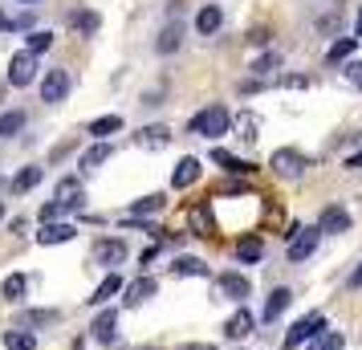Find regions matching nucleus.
<instances>
[{
	"label": "nucleus",
	"instance_id": "nucleus-1",
	"mask_svg": "<svg viewBox=\"0 0 362 350\" xmlns=\"http://www.w3.org/2000/svg\"><path fill=\"white\" fill-rule=\"evenodd\" d=\"M192 134H204V139H220V134H228V127H232V115L224 110V106H208V110H199L192 122Z\"/></svg>",
	"mask_w": 362,
	"mask_h": 350
},
{
	"label": "nucleus",
	"instance_id": "nucleus-2",
	"mask_svg": "<svg viewBox=\"0 0 362 350\" xmlns=\"http://www.w3.org/2000/svg\"><path fill=\"white\" fill-rule=\"evenodd\" d=\"M322 330H326V314H305V317H297L293 326H289V334H285V350H297L301 342L317 338Z\"/></svg>",
	"mask_w": 362,
	"mask_h": 350
},
{
	"label": "nucleus",
	"instance_id": "nucleus-3",
	"mask_svg": "<svg viewBox=\"0 0 362 350\" xmlns=\"http://www.w3.org/2000/svg\"><path fill=\"white\" fill-rule=\"evenodd\" d=\"M269 167H273V171H277L281 180H297V175H301V171H305V155H301V151H293V147H281V151H273V159H269Z\"/></svg>",
	"mask_w": 362,
	"mask_h": 350
},
{
	"label": "nucleus",
	"instance_id": "nucleus-4",
	"mask_svg": "<svg viewBox=\"0 0 362 350\" xmlns=\"http://www.w3.org/2000/svg\"><path fill=\"white\" fill-rule=\"evenodd\" d=\"M37 78V57L29 49H21L13 62H8V86H17V90H25V86H33Z\"/></svg>",
	"mask_w": 362,
	"mask_h": 350
},
{
	"label": "nucleus",
	"instance_id": "nucleus-5",
	"mask_svg": "<svg viewBox=\"0 0 362 350\" xmlns=\"http://www.w3.org/2000/svg\"><path fill=\"white\" fill-rule=\"evenodd\" d=\"M69 74L66 69H49L45 78H41V102H49V106H57V102H66V94H69Z\"/></svg>",
	"mask_w": 362,
	"mask_h": 350
},
{
	"label": "nucleus",
	"instance_id": "nucleus-6",
	"mask_svg": "<svg viewBox=\"0 0 362 350\" xmlns=\"http://www.w3.org/2000/svg\"><path fill=\"white\" fill-rule=\"evenodd\" d=\"M317 228H297L293 236H289V261L293 265H301L305 257H313V249H317Z\"/></svg>",
	"mask_w": 362,
	"mask_h": 350
},
{
	"label": "nucleus",
	"instance_id": "nucleus-7",
	"mask_svg": "<svg viewBox=\"0 0 362 350\" xmlns=\"http://www.w3.org/2000/svg\"><path fill=\"white\" fill-rule=\"evenodd\" d=\"M94 261L115 273V265H122V261H127V240H118V236H110V240H98V245H94Z\"/></svg>",
	"mask_w": 362,
	"mask_h": 350
},
{
	"label": "nucleus",
	"instance_id": "nucleus-8",
	"mask_svg": "<svg viewBox=\"0 0 362 350\" xmlns=\"http://www.w3.org/2000/svg\"><path fill=\"white\" fill-rule=\"evenodd\" d=\"M90 338L102 342V346H110L118 338V310H102V314L94 317V326H90Z\"/></svg>",
	"mask_w": 362,
	"mask_h": 350
},
{
	"label": "nucleus",
	"instance_id": "nucleus-9",
	"mask_svg": "<svg viewBox=\"0 0 362 350\" xmlns=\"http://www.w3.org/2000/svg\"><path fill=\"white\" fill-rule=\"evenodd\" d=\"M74 236H78V228L69 220H53V224H41L37 228V245H66Z\"/></svg>",
	"mask_w": 362,
	"mask_h": 350
},
{
	"label": "nucleus",
	"instance_id": "nucleus-10",
	"mask_svg": "<svg viewBox=\"0 0 362 350\" xmlns=\"http://www.w3.org/2000/svg\"><path fill=\"white\" fill-rule=\"evenodd\" d=\"M317 233H329V236L350 233V212L338 208V204H329L326 212H322V220H317Z\"/></svg>",
	"mask_w": 362,
	"mask_h": 350
},
{
	"label": "nucleus",
	"instance_id": "nucleus-11",
	"mask_svg": "<svg viewBox=\"0 0 362 350\" xmlns=\"http://www.w3.org/2000/svg\"><path fill=\"white\" fill-rule=\"evenodd\" d=\"M196 180H199V159L196 155H183L180 163H175V171H171V187L183 192V187H192Z\"/></svg>",
	"mask_w": 362,
	"mask_h": 350
},
{
	"label": "nucleus",
	"instance_id": "nucleus-12",
	"mask_svg": "<svg viewBox=\"0 0 362 350\" xmlns=\"http://www.w3.org/2000/svg\"><path fill=\"white\" fill-rule=\"evenodd\" d=\"M57 204L62 208H86V192H82V180L78 175H66L57 184Z\"/></svg>",
	"mask_w": 362,
	"mask_h": 350
},
{
	"label": "nucleus",
	"instance_id": "nucleus-13",
	"mask_svg": "<svg viewBox=\"0 0 362 350\" xmlns=\"http://www.w3.org/2000/svg\"><path fill=\"white\" fill-rule=\"evenodd\" d=\"M220 293L245 305V298L252 293V285H248V277H245V273H224V277H220Z\"/></svg>",
	"mask_w": 362,
	"mask_h": 350
},
{
	"label": "nucleus",
	"instance_id": "nucleus-14",
	"mask_svg": "<svg viewBox=\"0 0 362 350\" xmlns=\"http://www.w3.org/2000/svg\"><path fill=\"white\" fill-rule=\"evenodd\" d=\"M155 289H159V281L155 277H139V281H131V285H122V293H127V305H143L147 298H155Z\"/></svg>",
	"mask_w": 362,
	"mask_h": 350
},
{
	"label": "nucleus",
	"instance_id": "nucleus-15",
	"mask_svg": "<svg viewBox=\"0 0 362 350\" xmlns=\"http://www.w3.org/2000/svg\"><path fill=\"white\" fill-rule=\"evenodd\" d=\"M252 326H257V317H252L245 305H240V310H236V314L224 322V334H228L232 342H240V338H248V334H252Z\"/></svg>",
	"mask_w": 362,
	"mask_h": 350
},
{
	"label": "nucleus",
	"instance_id": "nucleus-16",
	"mask_svg": "<svg viewBox=\"0 0 362 350\" xmlns=\"http://www.w3.org/2000/svg\"><path fill=\"white\" fill-rule=\"evenodd\" d=\"M66 25L69 29H78V33H86V37H94L98 33V25H102V17L94 13V8H74L66 17Z\"/></svg>",
	"mask_w": 362,
	"mask_h": 350
},
{
	"label": "nucleus",
	"instance_id": "nucleus-17",
	"mask_svg": "<svg viewBox=\"0 0 362 350\" xmlns=\"http://www.w3.org/2000/svg\"><path fill=\"white\" fill-rule=\"evenodd\" d=\"M289 301H293V293H289V289H285V285H277V289H273V293H269V301H264L261 317H264V322H277V317L285 314V310H289Z\"/></svg>",
	"mask_w": 362,
	"mask_h": 350
},
{
	"label": "nucleus",
	"instance_id": "nucleus-18",
	"mask_svg": "<svg viewBox=\"0 0 362 350\" xmlns=\"http://www.w3.org/2000/svg\"><path fill=\"white\" fill-rule=\"evenodd\" d=\"M261 257H264L261 236H240V240H236V261H240V265H257Z\"/></svg>",
	"mask_w": 362,
	"mask_h": 350
},
{
	"label": "nucleus",
	"instance_id": "nucleus-19",
	"mask_svg": "<svg viewBox=\"0 0 362 350\" xmlns=\"http://www.w3.org/2000/svg\"><path fill=\"white\" fill-rule=\"evenodd\" d=\"M134 143H139V147H147V151L167 147V143H171V131H167L163 122H155V127H143V131L134 134Z\"/></svg>",
	"mask_w": 362,
	"mask_h": 350
},
{
	"label": "nucleus",
	"instance_id": "nucleus-20",
	"mask_svg": "<svg viewBox=\"0 0 362 350\" xmlns=\"http://www.w3.org/2000/svg\"><path fill=\"white\" fill-rule=\"evenodd\" d=\"M220 25H224V13H220V4H204V8L196 13V33L212 37Z\"/></svg>",
	"mask_w": 362,
	"mask_h": 350
},
{
	"label": "nucleus",
	"instance_id": "nucleus-21",
	"mask_svg": "<svg viewBox=\"0 0 362 350\" xmlns=\"http://www.w3.org/2000/svg\"><path fill=\"white\" fill-rule=\"evenodd\" d=\"M180 45H183V25H180V21L163 25V33H159V41H155V49H159V53H175Z\"/></svg>",
	"mask_w": 362,
	"mask_h": 350
},
{
	"label": "nucleus",
	"instance_id": "nucleus-22",
	"mask_svg": "<svg viewBox=\"0 0 362 350\" xmlns=\"http://www.w3.org/2000/svg\"><path fill=\"white\" fill-rule=\"evenodd\" d=\"M115 293H122V277H118V273H106V277H102V285L94 289L90 305H106V301L115 298Z\"/></svg>",
	"mask_w": 362,
	"mask_h": 350
},
{
	"label": "nucleus",
	"instance_id": "nucleus-23",
	"mask_svg": "<svg viewBox=\"0 0 362 350\" xmlns=\"http://www.w3.org/2000/svg\"><path fill=\"white\" fill-rule=\"evenodd\" d=\"M4 346L8 350H37V334L17 326V330H4Z\"/></svg>",
	"mask_w": 362,
	"mask_h": 350
},
{
	"label": "nucleus",
	"instance_id": "nucleus-24",
	"mask_svg": "<svg viewBox=\"0 0 362 350\" xmlns=\"http://www.w3.org/2000/svg\"><path fill=\"white\" fill-rule=\"evenodd\" d=\"M212 159L224 167V171H232V175H252V171H257L252 163H245V159H236V155H228V151H220V147L212 151Z\"/></svg>",
	"mask_w": 362,
	"mask_h": 350
},
{
	"label": "nucleus",
	"instance_id": "nucleus-25",
	"mask_svg": "<svg viewBox=\"0 0 362 350\" xmlns=\"http://www.w3.org/2000/svg\"><path fill=\"white\" fill-rule=\"evenodd\" d=\"M171 273H175V277H208V265H204L199 257H175Z\"/></svg>",
	"mask_w": 362,
	"mask_h": 350
},
{
	"label": "nucleus",
	"instance_id": "nucleus-26",
	"mask_svg": "<svg viewBox=\"0 0 362 350\" xmlns=\"http://www.w3.org/2000/svg\"><path fill=\"white\" fill-rule=\"evenodd\" d=\"M106 159H110V143H94V147L82 155V171H86V175H94Z\"/></svg>",
	"mask_w": 362,
	"mask_h": 350
},
{
	"label": "nucleus",
	"instance_id": "nucleus-27",
	"mask_svg": "<svg viewBox=\"0 0 362 350\" xmlns=\"http://www.w3.org/2000/svg\"><path fill=\"white\" fill-rule=\"evenodd\" d=\"M236 131H240V143H248V147H252V143H257V139H261V118L252 115V110H245V115L236 118Z\"/></svg>",
	"mask_w": 362,
	"mask_h": 350
},
{
	"label": "nucleus",
	"instance_id": "nucleus-28",
	"mask_svg": "<svg viewBox=\"0 0 362 350\" xmlns=\"http://www.w3.org/2000/svg\"><path fill=\"white\" fill-rule=\"evenodd\" d=\"M163 208H167V196H143V200L131 204V220H143L151 212H163Z\"/></svg>",
	"mask_w": 362,
	"mask_h": 350
},
{
	"label": "nucleus",
	"instance_id": "nucleus-29",
	"mask_svg": "<svg viewBox=\"0 0 362 350\" xmlns=\"http://www.w3.org/2000/svg\"><path fill=\"white\" fill-rule=\"evenodd\" d=\"M25 289H29V277H25V273H13V277H4V285H0L4 301H21L25 298Z\"/></svg>",
	"mask_w": 362,
	"mask_h": 350
},
{
	"label": "nucleus",
	"instance_id": "nucleus-30",
	"mask_svg": "<svg viewBox=\"0 0 362 350\" xmlns=\"http://www.w3.org/2000/svg\"><path fill=\"white\" fill-rule=\"evenodd\" d=\"M346 346V338L338 330H322L317 338H310V346L305 350H342Z\"/></svg>",
	"mask_w": 362,
	"mask_h": 350
},
{
	"label": "nucleus",
	"instance_id": "nucleus-31",
	"mask_svg": "<svg viewBox=\"0 0 362 350\" xmlns=\"http://www.w3.org/2000/svg\"><path fill=\"white\" fill-rule=\"evenodd\" d=\"M41 180H45V171H41V167H25L17 180H13V192H33Z\"/></svg>",
	"mask_w": 362,
	"mask_h": 350
},
{
	"label": "nucleus",
	"instance_id": "nucleus-32",
	"mask_svg": "<svg viewBox=\"0 0 362 350\" xmlns=\"http://www.w3.org/2000/svg\"><path fill=\"white\" fill-rule=\"evenodd\" d=\"M115 131H122V118L118 115H106V118H94L90 122V134L94 139H106V134H115Z\"/></svg>",
	"mask_w": 362,
	"mask_h": 350
},
{
	"label": "nucleus",
	"instance_id": "nucleus-33",
	"mask_svg": "<svg viewBox=\"0 0 362 350\" xmlns=\"http://www.w3.org/2000/svg\"><path fill=\"white\" fill-rule=\"evenodd\" d=\"M354 45H358L354 37H342V41H334V45H329V53H326V62H329V66H338V62H346V57L354 53Z\"/></svg>",
	"mask_w": 362,
	"mask_h": 350
},
{
	"label": "nucleus",
	"instance_id": "nucleus-34",
	"mask_svg": "<svg viewBox=\"0 0 362 350\" xmlns=\"http://www.w3.org/2000/svg\"><path fill=\"white\" fill-rule=\"evenodd\" d=\"M192 228H196L199 236H212V212H208V204L192 208Z\"/></svg>",
	"mask_w": 362,
	"mask_h": 350
},
{
	"label": "nucleus",
	"instance_id": "nucleus-35",
	"mask_svg": "<svg viewBox=\"0 0 362 350\" xmlns=\"http://www.w3.org/2000/svg\"><path fill=\"white\" fill-rule=\"evenodd\" d=\"M57 310H29V314H21V326H49V322H57Z\"/></svg>",
	"mask_w": 362,
	"mask_h": 350
},
{
	"label": "nucleus",
	"instance_id": "nucleus-36",
	"mask_svg": "<svg viewBox=\"0 0 362 350\" xmlns=\"http://www.w3.org/2000/svg\"><path fill=\"white\" fill-rule=\"evenodd\" d=\"M277 66H281V53H264V57H257V62H252V74H257V78H264V74H273Z\"/></svg>",
	"mask_w": 362,
	"mask_h": 350
},
{
	"label": "nucleus",
	"instance_id": "nucleus-37",
	"mask_svg": "<svg viewBox=\"0 0 362 350\" xmlns=\"http://www.w3.org/2000/svg\"><path fill=\"white\" fill-rule=\"evenodd\" d=\"M21 127H25V115H21V110H8V115L0 118V134H4V139H8V134H17Z\"/></svg>",
	"mask_w": 362,
	"mask_h": 350
},
{
	"label": "nucleus",
	"instance_id": "nucleus-38",
	"mask_svg": "<svg viewBox=\"0 0 362 350\" xmlns=\"http://www.w3.org/2000/svg\"><path fill=\"white\" fill-rule=\"evenodd\" d=\"M49 45H53V33H33V37H29V53H33V57H37V53H45Z\"/></svg>",
	"mask_w": 362,
	"mask_h": 350
},
{
	"label": "nucleus",
	"instance_id": "nucleus-39",
	"mask_svg": "<svg viewBox=\"0 0 362 350\" xmlns=\"http://www.w3.org/2000/svg\"><path fill=\"white\" fill-rule=\"evenodd\" d=\"M66 216V208H62V204L53 200V204H45V208H41V224H53V220H62Z\"/></svg>",
	"mask_w": 362,
	"mask_h": 350
},
{
	"label": "nucleus",
	"instance_id": "nucleus-40",
	"mask_svg": "<svg viewBox=\"0 0 362 350\" xmlns=\"http://www.w3.org/2000/svg\"><path fill=\"white\" fill-rule=\"evenodd\" d=\"M281 86H285V90H305V78H301V74H289V78H281Z\"/></svg>",
	"mask_w": 362,
	"mask_h": 350
},
{
	"label": "nucleus",
	"instance_id": "nucleus-41",
	"mask_svg": "<svg viewBox=\"0 0 362 350\" xmlns=\"http://www.w3.org/2000/svg\"><path fill=\"white\" fill-rule=\"evenodd\" d=\"M346 78L362 90V62H350V66H346Z\"/></svg>",
	"mask_w": 362,
	"mask_h": 350
},
{
	"label": "nucleus",
	"instance_id": "nucleus-42",
	"mask_svg": "<svg viewBox=\"0 0 362 350\" xmlns=\"http://www.w3.org/2000/svg\"><path fill=\"white\" fill-rule=\"evenodd\" d=\"M248 41H252V45H264V41H269V29H252V37H248Z\"/></svg>",
	"mask_w": 362,
	"mask_h": 350
},
{
	"label": "nucleus",
	"instance_id": "nucleus-43",
	"mask_svg": "<svg viewBox=\"0 0 362 350\" xmlns=\"http://www.w3.org/2000/svg\"><path fill=\"white\" fill-rule=\"evenodd\" d=\"M346 285H350V289H362V265L350 273V281H346Z\"/></svg>",
	"mask_w": 362,
	"mask_h": 350
},
{
	"label": "nucleus",
	"instance_id": "nucleus-44",
	"mask_svg": "<svg viewBox=\"0 0 362 350\" xmlns=\"http://www.w3.org/2000/svg\"><path fill=\"white\" fill-rule=\"evenodd\" d=\"M346 167H350V171H358V167H362V151H358V155H350V159H346Z\"/></svg>",
	"mask_w": 362,
	"mask_h": 350
},
{
	"label": "nucleus",
	"instance_id": "nucleus-45",
	"mask_svg": "<svg viewBox=\"0 0 362 350\" xmlns=\"http://www.w3.org/2000/svg\"><path fill=\"white\" fill-rule=\"evenodd\" d=\"M180 350H216V346H208V342H187V346H180Z\"/></svg>",
	"mask_w": 362,
	"mask_h": 350
},
{
	"label": "nucleus",
	"instance_id": "nucleus-46",
	"mask_svg": "<svg viewBox=\"0 0 362 350\" xmlns=\"http://www.w3.org/2000/svg\"><path fill=\"white\" fill-rule=\"evenodd\" d=\"M8 29H13V21H8L4 13H0V33H8Z\"/></svg>",
	"mask_w": 362,
	"mask_h": 350
},
{
	"label": "nucleus",
	"instance_id": "nucleus-47",
	"mask_svg": "<svg viewBox=\"0 0 362 350\" xmlns=\"http://www.w3.org/2000/svg\"><path fill=\"white\" fill-rule=\"evenodd\" d=\"M354 41H362V8H358V25H354Z\"/></svg>",
	"mask_w": 362,
	"mask_h": 350
},
{
	"label": "nucleus",
	"instance_id": "nucleus-48",
	"mask_svg": "<svg viewBox=\"0 0 362 350\" xmlns=\"http://www.w3.org/2000/svg\"><path fill=\"white\" fill-rule=\"evenodd\" d=\"M0 220H4V200H0Z\"/></svg>",
	"mask_w": 362,
	"mask_h": 350
},
{
	"label": "nucleus",
	"instance_id": "nucleus-49",
	"mask_svg": "<svg viewBox=\"0 0 362 350\" xmlns=\"http://www.w3.org/2000/svg\"><path fill=\"white\" fill-rule=\"evenodd\" d=\"M21 4H33V0H21Z\"/></svg>",
	"mask_w": 362,
	"mask_h": 350
}]
</instances>
